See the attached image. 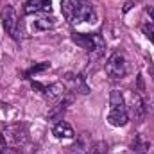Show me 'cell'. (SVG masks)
Wrapping results in <instances>:
<instances>
[{
	"mask_svg": "<svg viewBox=\"0 0 154 154\" xmlns=\"http://www.w3.org/2000/svg\"><path fill=\"white\" fill-rule=\"evenodd\" d=\"M61 13L70 23H93L97 22V13L88 0H61Z\"/></svg>",
	"mask_w": 154,
	"mask_h": 154,
	"instance_id": "obj_1",
	"label": "cell"
},
{
	"mask_svg": "<svg viewBox=\"0 0 154 154\" xmlns=\"http://www.w3.org/2000/svg\"><path fill=\"white\" fill-rule=\"evenodd\" d=\"M74 43H77L79 47H82L88 52L90 63L97 65L99 61H102L104 52H106V41L100 34H82V32H74L72 34Z\"/></svg>",
	"mask_w": 154,
	"mask_h": 154,
	"instance_id": "obj_2",
	"label": "cell"
},
{
	"mask_svg": "<svg viewBox=\"0 0 154 154\" xmlns=\"http://www.w3.org/2000/svg\"><path fill=\"white\" fill-rule=\"evenodd\" d=\"M129 122L127 106L124 100V95L120 90H111L109 93V113H108V124L113 127H124Z\"/></svg>",
	"mask_w": 154,
	"mask_h": 154,
	"instance_id": "obj_3",
	"label": "cell"
},
{
	"mask_svg": "<svg viewBox=\"0 0 154 154\" xmlns=\"http://www.w3.org/2000/svg\"><path fill=\"white\" fill-rule=\"evenodd\" d=\"M2 14V25H4V31L14 39V41H22L23 39V22L20 20L16 9L11 5V4H5L0 11Z\"/></svg>",
	"mask_w": 154,
	"mask_h": 154,
	"instance_id": "obj_4",
	"label": "cell"
},
{
	"mask_svg": "<svg viewBox=\"0 0 154 154\" xmlns=\"http://www.w3.org/2000/svg\"><path fill=\"white\" fill-rule=\"evenodd\" d=\"M104 68H106V74H108L109 79H113V81L124 79L125 74H127V59H125L124 52H115V54H111L109 59L106 61Z\"/></svg>",
	"mask_w": 154,
	"mask_h": 154,
	"instance_id": "obj_5",
	"label": "cell"
},
{
	"mask_svg": "<svg viewBox=\"0 0 154 154\" xmlns=\"http://www.w3.org/2000/svg\"><path fill=\"white\" fill-rule=\"evenodd\" d=\"M32 88L38 90L39 93L50 100V102H56L59 99H63L66 95V86L63 82H52V84H39V82H32Z\"/></svg>",
	"mask_w": 154,
	"mask_h": 154,
	"instance_id": "obj_6",
	"label": "cell"
},
{
	"mask_svg": "<svg viewBox=\"0 0 154 154\" xmlns=\"http://www.w3.org/2000/svg\"><path fill=\"white\" fill-rule=\"evenodd\" d=\"M2 133H4V136H5L9 147H18V149H22V147L29 142L27 129H25L23 125H9V127H5Z\"/></svg>",
	"mask_w": 154,
	"mask_h": 154,
	"instance_id": "obj_7",
	"label": "cell"
},
{
	"mask_svg": "<svg viewBox=\"0 0 154 154\" xmlns=\"http://www.w3.org/2000/svg\"><path fill=\"white\" fill-rule=\"evenodd\" d=\"M93 149V142L91 136L88 133H81L77 134V140L66 149V154H90Z\"/></svg>",
	"mask_w": 154,
	"mask_h": 154,
	"instance_id": "obj_8",
	"label": "cell"
},
{
	"mask_svg": "<svg viewBox=\"0 0 154 154\" xmlns=\"http://www.w3.org/2000/svg\"><path fill=\"white\" fill-rule=\"evenodd\" d=\"M129 109H131V116L138 124L143 122V118L147 115V106H145V102H143V99H142L140 93H136V91L131 93V106H129Z\"/></svg>",
	"mask_w": 154,
	"mask_h": 154,
	"instance_id": "obj_9",
	"label": "cell"
},
{
	"mask_svg": "<svg viewBox=\"0 0 154 154\" xmlns=\"http://www.w3.org/2000/svg\"><path fill=\"white\" fill-rule=\"evenodd\" d=\"M65 81H66V84H68V88L72 91L81 93V95L90 93V86L86 84V77L82 75V74H66Z\"/></svg>",
	"mask_w": 154,
	"mask_h": 154,
	"instance_id": "obj_10",
	"label": "cell"
},
{
	"mask_svg": "<svg viewBox=\"0 0 154 154\" xmlns=\"http://www.w3.org/2000/svg\"><path fill=\"white\" fill-rule=\"evenodd\" d=\"M52 9V0H27L23 5L25 14H41V13H50Z\"/></svg>",
	"mask_w": 154,
	"mask_h": 154,
	"instance_id": "obj_11",
	"label": "cell"
},
{
	"mask_svg": "<svg viewBox=\"0 0 154 154\" xmlns=\"http://www.w3.org/2000/svg\"><path fill=\"white\" fill-rule=\"evenodd\" d=\"M52 134H54L56 138H59V140H63V138H74V136H75L74 127H72L68 122H65V120H59V122L54 125Z\"/></svg>",
	"mask_w": 154,
	"mask_h": 154,
	"instance_id": "obj_12",
	"label": "cell"
},
{
	"mask_svg": "<svg viewBox=\"0 0 154 154\" xmlns=\"http://www.w3.org/2000/svg\"><path fill=\"white\" fill-rule=\"evenodd\" d=\"M149 149H151V142L147 138H143L142 134H136L131 142V151L134 154H149Z\"/></svg>",
	"mask_w": 154,
	"mask_h": 154,
	"instance_id": "obj_13",
	"label": "cell"
},
{
	"mask_svg": "<svg viewBox=\"0 0 154 154\" xmlns=\"http://www.w3.org/2000/svg\"><path fill=\"white\" fill-rule=\"evenodd\" d=\"M54 25H56V20H54L52 16H41L38 20H34L32 29H34V31H48V29H52Z\"/></svg>",
	"mask_w": 154,
	"mask_h": 154,
	"instance_id": "obj_14",
	"label": "cell"
},
{
	"mask_svg": "<svg viewBox=\"0 0 154 154\" xmlns=\"http://www.w3.org/2000/svg\"><path fill=\"white\" fill-rule=\"evenodd\" d=\"M47 68H50V63H48V61H43V63H39V65H34V66H31V68L25 72V77L29 79V77L36 75V74H39V72L47 70Z\"/></svg>",
	"mask_w": 154,
	"mask_h": 154,
	"instance_id": "obj_15",
	"label": "cell"
},
{
	"mask_svg": "<svg viewBox=\"0 0 154 154\" xmlns=\"http://www.w3.org/2000/svg\"><path fill=\"white\" fill-rule=\"evenodd\" d=\"M142 32H143V34H145V38L154 45V23H152V22L145 20V22L142 23Z\"/></svg>",
	"mask_w": 154,
	"mask_h": 154,
	"instance_id": "obj_16",
	"label": "cell"
},
{
	"mask_svg": "<svg viewBox=\"0 0 154 154\" xmlns=\"http://www.w3.org/2000/svg\"><path fill=\"white\" fill-rule=\"evenodd\" d=\"M90 154H108V143H106V142H99V143H95Z\"/></svg>",
	"mask_w": 154,
	"mask_h": 154,
	"instance_id": "obj_17",
	"label": "cell"
},
{
	"mask_svg": "<svg viewBox=\"0 0 154 154\" xmlns=\"http://www.w3.org/2000/svg\"><path fill=\"white\" fill-rule=\"evenodd\" d=\"M7 147H9V145H7V140H5L4 133H0V152H4Z\"/></svg>",
	"mask_w": 154,
	"mask_h": 154,
	"instance_id": "obj_18",
	"label": "cell"
},
{
	"mask_svg": "<svg viewBox=\"0 0 154 154\" xmlns=\"http://www.w3.org/2000/svg\"><path fill=\"white\" fill-rule=\"evenodd\" d=\"M0 154H23V152H22V149H18V147H7L4 152H0Z\"/></svg>",
	"mask_w": 154,
	"mask_h": 154,
	"instance_id": "obj_19",
	"label": "cell"
},
{
	"mask_svg": "<svg viewBox=\"0 0 154 154\" xmlns=\"http://www.w3.org/2000/svg\"><path fill=\"white\" fill-rule=\"evenodd\" d=\"M145 13H147V14L151 16L149 20H151V22L154 23V7H152V5H149V7H145Z\"/></svg>",
	"mask_w": 154,
	"mask_h": 154,
	"instance_id": "obj_20",
	"label": "cell"
},
{
	"mask_svg": "<svg viewBox=\"0 0 154 154\" xmlns=\"http://www.w3.org/2000/svg\"><path fill=\"white\" fill-rule=\"evenodd\" d=\"M131 5H133V4H131V2H127V4H125V7H124V11H129V9H131Z\"/></svg>",
	"mask_w": 154,
	"mask_h": 154,
	"instance_id": "obj_21",
	"label": "cell"
},
{
	"mask_svg": "<svg viewBox=\"0 0 154 154\" xmlns=\"http://www.w3.org/2000/svg\"><path fill=\"white\" fill-rule=\"evenodd\" d=\"M120 154H134V152H133V151H122Z\"/></svg>",
	"mask_w": 154,
	"mask_h": 154,
	"instance_id": "obj_22",
	"label": "cell"
}]
</instances>
